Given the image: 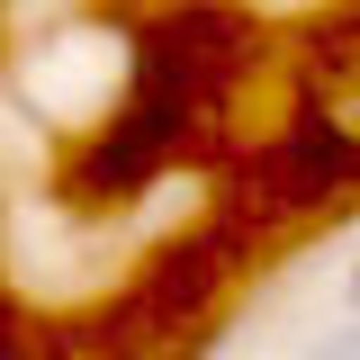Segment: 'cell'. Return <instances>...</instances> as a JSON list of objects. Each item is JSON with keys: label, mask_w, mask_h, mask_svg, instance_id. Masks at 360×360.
<instances>
[{"label": "cell", "mask_w": 360, "mask_h": 360, "mask_svg": "<svg viewBox=\"0 0 360 360\" xmlns=\"http://www.w3.org/2000/svg\"><path fill=\"white\" fill-rule=\"evenodd\" d=\"M307 360H360V324H342V333H324V342H307Z\"/></svg>", "instance_id": "cell-2"}, {"label": "cell", "mask_w": 360, "mask_h": 360, "mask_svg": "<svg viewBox=\"0 0 360 360\" xmlns=\"http://www.w3.org/2000/svg\"><path fill=\"white\" fill-rule=\"evenodd\" d=\"M342 307L360 315V252H352V262H342Z\"/></svg>", "instance_id": "cell-3"}, {"label": "cell", "mask_w": 360, "mask_h": 360, "mask_svg": "<svg viewBox=\"0 0 360 360\" xmlns=\"http://www.w3.org/2000/svg\"><path fill=\"white\" fill-rule=\"evenodd\" d=\"M0 360H9V324H0Z\"/></svg>", "instance_id": "cell-4"}, {"label": "cell", "mask_w": 360, "mask_h": 360, "mask_svg": "<svg viewBox=\"0 0 360 360\" xmlns=\"http://www.w3.org/2000/svg\"><path fill=\"white\" fill-rule=\"evenodd\" d=\"M324 117H333L342 135H360V63L342 72V90H333V108H324Z\"/></svg>", "instance_id": "cell-1"}]
</instances>
